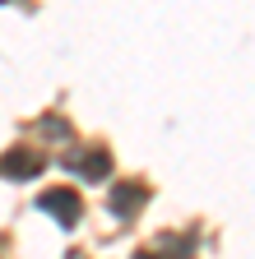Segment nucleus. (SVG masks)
I'll return each mask as SVG.
<instances>
[{
    "label": "nucleus",
    "mask_w": 255,
    "mask_h": 259,
    "mask_svg": "<svg viewBox=\"0 0 255 259\" xmlns=\"http://www.w3.org/2000/svg\"><path fill=\"white\" fill-rule=\"evenodd\" d=\"M42 208L56 213L60 227H75V222H79V194H75V190H47V194H42Z\"/></svg>",
    "instance_id": "obj_1"
},
{
    "label": "nucleus",
    "mask_w": 255,
    "mask_h": 259,
    "mask_svg": "<svg viewBox=\"0 0 255 259\" xmlns=\"http://www.w3.org/2000/svg\"><path fill=\"white\" fill-rule=\"evenodd\" d=\"M0 171H5V176H38L42 157L38 153H5V157H0Z\"/></svg>",
    "instance_id": "obj_2"
},
{
    "label": "nucleus",
    "mask_w": 255,
    "mask_h": 259,
    "mask_svg": "<svg viewBox=\"0 0 255 259\" xmlns=\"http://www.w3.org/2000/svg\"><path fill=\"white\" fill-rule=\"evenodd\" d=\"M79 171H84V176H93V181H102V176L112 171V157H107V148H93L88 157H79Z\"/></svg>",
    "instance_id": "obj_3"
},
{
    "label": "nucleus",
    "mask_w": 255,
    "mask_h": 259,
    "mask_svg": "<svg viewBox=\"0 0 255 259\" xmlns=\"http://www.w3.org/2000/svg\"><path fill=\"white\" fill-rule=\"evenodd\" d=\"M139 204H144V190H139V185H135V190H116V194H112V208H116V213H135Z\"/></svg>",
    "instance_id": "obj_4"
}]
</instances>
